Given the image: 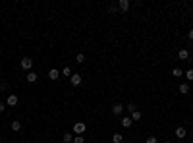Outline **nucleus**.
I'll list each match as a JSON object with an SVG mask.
<instances>
[{
  "label": "nucleus",
  "instance_id": "a211bd4d",
  "mask_svg": "<svg viewBox=\"0 0 193 143\" xmlns=\"http://www.w3.org/2000/svg\"><path fill=\"white\" fill-rule=\"evenodd\" d=\"M172 76H174V77H181V76H184V72H181L180 68H174V70H172Z\"/></svg>",
  "mask_w": 193,
  "mask_h": 143
},
{
  "label": "nucleus",
  "instance_id": "7ed1b4c3",
  "mask_svg": "<svg viewBox=\"0 0 193 143\" xmlns=\"http://www.w3.org/2000/svg\"><path fill=\"white\" fill-rule=\"evenodd\" d=\"M120 126H122V128H126V130H129L133 126V120H131V116H124L122 120H120Z\"/></svg>",
  "mask_w": 193,
  "mask_h": 143
},
{
  "label": "nucleus",
  "instance_id": "5701e85b",
  "mask_svg": "<svg viewBox=\"0 0 193 143\" xmlns=\"http://www.w3.org/2000/svg\"><path fill=\"white\" fill-rule=\"evenodd\" d=\"M145 143H156V137L155 135H149L147 139H145Z\"/></svg>",
  "mask_w": 193,
  "mask_h": 143
},
{
  "label": "nucleus",
  "instance_id": "f3484780",
  "mask_svg": "<svg viewBox=\"0 0 193 143\" xmlns=\"http://www.w3.org/2000/svg\"><path fill=\"white\" fill-rule=\"evenodd\" d=\"M12 130H14V131H19V130H22V124H19V120H14V122H12Z\"/></svg>",
  "mask_w": 193,
  "mask_h": 143
},
{
  "label": "nucleus",
  "instance_id": "6e6552de",
  "mask_svg": "<svg viewBox=\"0 0 193 143\" xmlns=\"http://www.w3.org/2000/svg\"><path fill=\"white\" fill-rule=\"evenodd\" d=\"M70 81H72V85H81V76L79 73H72V77H70Z\"/></svg>",
  "mask_w": 193,
  "mask_h": 143
},
{
  "label": "nucleus",
  "instance_id": "393cba45",
  "mask_svg": "<svg viewBox=\"0 0 193 143\" xmlns=\"http://www.w3.org/2000/svg\"><path fill=\"white\" fill-rule=\"evenodd\" d=\"M6 107H8V104H4V103H0V112H4V110H6Z\"/></svg>",
  "mask_w": 193,
  "mask_h": 143
},
{
  "label": "nucleus",
  "instance_id": "aec40b11",
  "mask_svg": "<svg viewBox=\"0 0 193 143\" xmlns=\"http://www.w3.org/2000/svg\"><path fill=\"white\" fill-rule=\"evenodd\" d=\"M126 110H128V112H129V114H131V112H133V110H137V107H135V104H133V103H129V104H128V107H126Z\"/></svg>",
  "mask_w": 193,
  "mask_h": 143
},
{
  "label": "nucleus",
  "instance_id": "f8f14e48",
  "mask_svg": "<svg viewBox=\"0 0 193 143\" xmlns=\"http://www.w3.org/2000/svg\"><path fill=\"white\" fill-rule=\"evenodd\" d=\"M141 118H143L141 110H133V112H131V120H133V122H137V120H141Z\"/></svg>",
  "mask_w": 193,
  "mask_h": 143
},
{
  "label": "nucleus",
  "instance_id": "39448f33",
  "mask_svg": "<svg viewBox=\"0 0 193 143\" xmlns=\"http://www.w3.org/2000/svg\"><path fill=\"white\" fill-rule=\"evenodd\" d=\"M174 134H176V137H178V139H184V137L187 135V130L184 128V126H178V128H176V131H174Z\"/></svg>",
  "mask_w": 193,
  "mask_h": 143
},
{
  "label": "nucleus",
  "instance_id": "cd10ccee",
  "mask_svg": "<svg viewBox=\"0 0 193 143\" xmlns=\"http://www.w3.org/2000/svg\"><path fill=\"white\" fill-rule=\"evenodd\" d=\"M189 143H193V141H189Z\"/></svg>",
  "mask_w": 193,
  "mask_h": 143
},
{
  "label": "nucleus",
  "instance_id": "f257e3e1",
  "mask_svg": "<svg viewBox=\"0 0 193 143\" xmlns=\"http://www.w3.org/2000/svg\"><path fill=\"white\" fill-rule=\"evenodd\" d=\"M85 130H87L85 122H75L74 128H72V134H74V135H83V134H85Z\"/></svg>",
  "mask_w": 193,
  "mask_h": 143
},
{
  "label": "nucleus",
  "instance_id": "4be33fe9",
  "mask_svg": "<svg viewBox=\"0 0 193 143\" xmlns=\"http://www.w3.org/2000/svg\"><path fill=\"white\" fill-rule=\"evenodd\" d=\"M75 60H77V62H79V64H81V62H85V54H81V52H79V54H77V56H75Z\"/></svg>",
  "mask_w": 193,
  "mask_h": 143
},
{
  "label": "nucleus",
  "instance_id": "9d476101",
  "mask_svg": "<svg viewBox=\"0 0 193 143\" xmlns=\"http://www.w3.org/2000/svg\"><path fill=\"white\" fill-rule=\"evenodd\" d=\"M37 72H27V76H25V79H27V81L29 83H35V81H37Z\"/></svg>",
  "mask_w": 193,
  "mask_h": 143
},
{
  "label": "nucleus",
  "instance_id": "a878e982",
  "mask_svg": "<svg viewBox=\"0 0 193 143\" xmlns=\"http://www.w3.org/2000/svg\"><path fill=\"white\" fill-rule=\"evenodd\" d=\"M187 37H189V41H193V29H189V33H187Z\"/></svg>",
  "mask_w": 193,
  "mask_h": 143
},
{
  "label": "nucleus",
  "instance_id": "4468645a",
  "mask_svg": "<svg viewBox=\"0 0 193 143\" xmlns=\"http://www.w3.org/2000/svg\"><path fill=\"white\" fill-rule=\"evenodd\" d=\"M180 93H181V95H187V93H189V83H181V85H180Z\"/></svg>",
  "mask_w": 193,
  "mask_h": 143
},
{
  "label": "nucleus",
  "instance_id": "ddd939ff",
  "mask_svg": "<svg viewBox=\"0 0 193 143\" xmlns=\"http://www.w3.org/2000/svg\"><path fill=\"white\" fill-rule=\"evenodd\" d=\"M64 143H74V134H70V131H66L64 134V139H62Z\"/></svg>",
  "mask_w": 193,
  "mask_h": 143
},
{
  "label": "nucleus",
  "instance_id": "6ab92c4d",
  "mask_svg": "<svg viewBox=\"0 0 193 143\" xmlns=\"http://www.w3.org/2000/svg\"><path fill=\"white\" fill-rule=\"evenodd\" d=\"M74 143H85V137L83 135H74Z\"/></svg>",
  "mask_w": 193,
  "mask_h": 143
},
{
  "label": "nucleus",
  "instance_id": "20e7f679",
  "mask_svg": "<svg viewBox=\"0 0 193 143\" xmlns=\"http://www.w3.org/2000/svg\"><path fill=\"white\" fill-rule=\"evenodd\" d=\"M19 103V97H18V95H8V99H6V104H8V107H15V104H18Z\"/></svg>",
  "mask_w": 193,
  "mask_h": 143
},
{
  "label": "nucleus",
  "instance_id": "dca6fc26",
  "mask_svg": "<svg viewBox=\"0 0 193 143\" xmlns=\"http://www.w3.org/2000/svg\"><path fill=\"white\" fill-rule=\"evenodd\" d=\"M122 141H124L122 134H114V135H112V143H122Z\"/></svg>",
  "mask_w": 193,
  "mask_h": 143
},
{
  "label": "nucleus",
  "instance_id": "412c9836",
  "mask_svg": "<svg viewBox=\"0 0 193 143\" xmlns=\"http://www.w3.org/2000/svg\"><path fill=\"white\" fill-rule=\"evenodd\" d=\"M185 77L189 79V81H193V68H189V70L185 72Z\"/></svg>",
  "mask_w": 193,
  "mask_h": 143
},
{
  "label": "nucleus",
  "instance_id": "f03ea898",
  "mask_svg": "<svg viewBox=\"0 0 193 143\" xmlns=\"http://www.w3.org/2000/svg\"><path fill=\"white\" fill-rule=\"evenodd\" d=\"M19 66H22L23 70H31V68H33V60H31L29 56H23L22 60H19Z\"/></svg>",
  "mask_w": 193,
  "mask_h": 143
},
{
  "label": "nucleus",
  "instance_id": "c85d7f7f",
  "mask_svg": "<svg viewBox=\"0 0 193 143\" xmlns=\"http://www.w3.org/2000/svg\"><path fill=\"white\" fill-rule=\"evenodd\" d=\"M0 103H2V100H0Z\"/></svg>",
  "mask_w": 193,
  "mask_h": 143
},
{
  "label": "nucleus",
  "instance_id": "423d86ee",
  "mask_svg": "<svg viewBox=\"0 0 193 143\" xmlns=\"http://www.w3.org/2000/svg\"><path fill=\"white\" fill-rule=\"evenodd\" d=\"M129 6H131L129 0H120V2H118V10H120V12H128Z\"/></svg>",
  "mask_w": 193,
  "mask_h": 143
},
{
  "label": "nucleus",
  "instance_id": "9b49d317",
  "mask_svg": "<svg viewBox=\"0 0 193 143\" xmlns=\"http://www.w3.org/2000/svg\"><path fill=\"white\" fill-rule=\"evenodd\" d=\"M178 58H180V60H187V58H189V50H187V49L178 50Z\"/></svg>",
  "mask_w": 193,
  "mask_h": 143
},
{
  "label": "nucleus",
  "instance_id": "b1692460",
  "mask_svg": "<svg viewBox=\"0 0 193 143\" xmlns=\"http://www.w3.org/2000/svg\"><path fill=\"white\" fill-rule=\"evenodd\" d=\"M108 12H110V14H116V12H118V6H110V8H108Z\"/></svg>",
  "mask_w": 193,
  "mask_h": 143
},
{
  "label": "nucleus",
  "instance_id": "2eb2a0df",
  "mask_svg": "<svg viewBox=\"0 0 193 143\" xmlns=\"http://www.w3.org/2000/svg\"><path fill=\"white\" fill-rule=\"evenodd\" d=\"M60 73H62L64 77H72V73H74V72H72V68H68V66H66V68H64V70H62Z\"/></svg>",
  "mask_w": 193,
  "mask_h": 143
},
{
  "label": "nucleus",
  "instance_id": "bb28decb",
  "mask_svg": "<svg viewBox=\"0 0 193 143\" xmlns=\"http://www.w3.org/2000/svg\"><path fill=\"white\" fill-rule=\"evenodd\" d=\"M164 143H172V141H164Z\"/></svg>",
  "mask_w": 193,
  "mask_h": 143
},
{
  "label": "nucleus",
  "instance_id": "0eeeda50",
  "mask_svg": "<svg viewBox=\"0 0 193 143\" xmlns=\"http://www.w3.org/2000/svg\"><path fill=\"white\" fill-rule=\"evenodd\" d=\"M48 77L52 79V81L60 79V70H56V68H50V70H48Z\"/></svg>",
  "mask_w": 193,
  "mask_h": 143
},
{
  "label": "nucleus",
  "instance_id": "1a4fd4ad",
  "mask_svg": "<svg viewBox=\"0 0 193 143\" xmlns=\"http://www.w3.org/2000/svg\"><path fill=\"white\" fill-rule=\"evenodd\" d=\"M124 104H120V103H116V104H112V114H122L124 112Z\"/></svg>",
  "mask_w": 193,
  "mask_h": 143
}]
</instances>
